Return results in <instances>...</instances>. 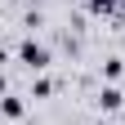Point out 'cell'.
<instances>
[{"label":"cell","mask_w":125,"mask_h":125,"mask_svg":"<svg viewBox=\"0 0 125 125\" xmlns=\"http://www.w3.org/2000/svg\"><path fill=\"white\" fill-rule=\"evenodd\" d=\"M54 94V81L49 76H31V98H49Z\"/></svg>","instance_id":"4"},{"label":"cell","mask_w":125,"mask_h":125,"mask_svg":"<svg viewBox=\"0 0 125 125\" xmlns=\"http://www.w3.org/2000/svg\"><path fill=\"white\" fill-rule=\"evenodd\" d=\"M89 9L98 13V18H112V13H116V0H89Z\"/></svg>","instance_id":"5"},{"label":"cell","mask_w":125,"mask_h":125,"mask_svg":"<svg viewBox=\"0 0 125 125\" xmlns=\"http://www.w3.org/2000/svg\"><path fill=\"white\" fill-rule=\"evenodd\" d=\"M18 116H22V94L9 89V94H5V121H18Z\"/></svg>","instance_id":"3"},{"label":"cell","mask_w":125,"mask_h":125,"mask_svg":"<svg viewBox=\"0 0 125 125\" xmlns=\"http://www.w3.org/2000/svg\"><path fill=\"white\" fill-rule=\"evenodd\" d=\"M13 58H18L22 67L36 76V72H45V67H49V58H54V54H49V45H40L36 36H22V40H18V49H13Z\"/></svg>","instance_id":"1"},{"label":"cell","mask_w":125,"mask_h":125,"mask_svg":"<svg viewBox=\"0 0 125 125\" xmlns=\"http://www.w3.org/2000/svg\"><path fill=\"white\" fill-rule=\"evenodd\" d=\"M121 103H125V94L116 85H103L98 89V107H103V112H121Z\"/></svg>","instance_id":"2"},{"label":"cell","mask_w":125,"mask_h":125,"mask_svg":"<svg viewBox=\"0 0 125 125\" xmlns=\"http://www.w3.org/2000/svg\"><path fill=\"white\" fill-rule=\"evenodd\" d=\"M94 125H107V121H94Z\"/></svg>","instance_id":"7"},{"label":"cell","mask_w":125,"mask_h":125,"mask_svg":"<svg viewBox=\"0 0 125 125\" xmlns=\"http://www.w3.org/2000/svg\"><path fill=\"white\" fill-rule=\"evenodd\" d=\"M121 72H125V62H121V58H107V62H103V76H107V81H116Z\"/></svg>","instance_id":"6"}]
</instances>
